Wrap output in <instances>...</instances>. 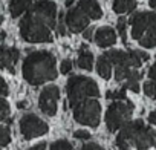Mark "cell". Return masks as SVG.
I'll return each instance as SVG.
<instances>
[{
  "label": "cell",
  "mask_w": 156,
  "mask_h": 150,
  "mask_svg": "<svg viewBox=\"0 0 156 150\" xmlns=\"http://www.w3.org/2000/svg\"><path fill=\"white\" fill-rule=\"evenodd\" d=\"M57 23V5L52 0H38L20 20V37L28 43H51Z\"/></svg>",
  "instance_id": "6da1fadb"
},
{
  "label": "cell",
  "mask_w": 156,
  "mask_h": 150,
  "mask_svg": "<svg viewBox=\"0 0 156 150\" xmlns=\"http://www.w3.org/2000/svg\"><path fill=\"white\" fill-rule=\"evenodd\" d=\"M22 72L23 78L32 86H40L55 80L58 73L54 54L49 51H35L28 54L25 57Z\"/></svg>",
  "instance_id": "7a4b0ae2"
},
{
  "label": "cell",
  "mask_w": 156,
  "mask_h": 150,
  "mask_svg": "<svg viewBox=\"0 0 156 150\" xmlns=\"http://www.w3.org/2000/svg\"><path fill=\"white\" fill-rule=\"evenodd\" d=\"M132 145L138 150H147L154 145V132L147 127L142 120L129 121L116 136V147L119 150H130Z\"/></svg>",
  "instance_id": "3957f363"
},
{
  "label": "cell",
  "mask_w": 156,
  "mask_h": 150,
  "mask_svg": "<svg viewBox=\"0 0 156 150\" xmlns=\"http://www.w3.org/2000/svg\"><path fill=\"white\" fill-rule=\"evenodd\" d=\"M66 92H67V100L72 109L89 98H97L100 95L98 84L92 78L83 77V75L70 77L66 84Z\"/></svg>",
  "instance_id": "277c9868"
},
{
  "label": "cell",
  "mask_w": 156,
  "mask_h": 150,
  "mask_svg": "<svg viewBox=\"0 0 156 150\" xmlns=\"http://www.w3.org/2000/svg\"><path fill=\"white\" fill-rule=\"evenodd\" d=\"M133 104L130 101H113L106 112V126L109 132L122 129L132 118Z\"/></svg>",
  "instance_id": "5b68a950"
},
{
  "label": "cell",
  "mask_w": 156,
  "mask_h": 150,
  "mask_svg": "<svg viewBox=\"0 0 156 150\" xmlns=\"http://www.w3.org/2000/svg\"><path fill=\"white\" fill-rule=\"evenodd\" d=\"M73 120L78 124L89 126V127H98L100 118H101V104L95 98H89L83 103H80L76 107L72 109Z\"/></svg>",
  "instance_id": "8992f818"
},
{
  "label": "cell",
  "mask_w": 156,
  "mask_h": 150,
  "mask_svg": "<svg viewBox=\"0 0 156 150\" xmlns=\"http://www.w3.org/2000/svg\"><path fill=\"white\" fill-rule=\"evenodd\" d=\"M49 126L34 113H26L20 118V133L25 139H32L48 133Z\"/></svg>",
  "instance_id": "52a82bcc"
},
{
  "label": "cell",
  "mask_w": 156,
  "mask_h": 150,
  "mask_svg": "<svg viewBox=\"0 0 156 150\" xmlns=\"http://www.w3.org/2000/svg\"><path fill=\"white\" fill-rule=\"evenodd\" d=\"M106 57L115 66H127V67H139L142 64V58L138 51H118L112 49L106 52Z\"/></svg>",
  "instance_id": "ba28073f"
},
{
  "label": "cell",
  "mask_w": 156,
  "mask_h": 150,
  "mask_svg": "<svg viewBox=\"0 0 156 150\" xmlns=\"http://www.w3.org/2000/svg\"><path fill=\"white\" fill-rule=\"evenodd\" d=\"M60 98V89L57 86H46L38 98V107L46 116H54L57 113V104Z\"/></svg>",
  "instance_id": "9c48e42d"
},
{
  "label": "cell",
  "mask_w": 156,
  "mask_h": 150,
  "mask_svg": "<svg viewBox=\"0 0 156 150\" xmlns=\"http://www.w3.org/2000/svg\"><path fill=\"white\" fill-rule=\"evenodd\" d=\"M89 16L80 8H70L66 12V26L70 32H83L89 26Z\"/></svg>",
  "instance_id": "30bf717a"
},
{
  "label": "cell",
  "mask_w": 156,
  "mask_h": 150,
  "mask_svg": "<svg viewBox=\"0 0 156 150\" xmlns=\"http://www.w3.org/2000/svg\"><path fill=\"white\" fill-rule=\"evenodd\" d=\"M95 43L100 46V48H110L116 43V34L112 28L109 26H104V28H100L97 32H95Z\"/></svg>",
  "instance_id": "8fae6325"
},
{
  "label": "cell",
  "mask_w": 156,
  "mask_h": 150,
  "mask_svg": "<svg viewBox=\"0 0 156 150\" xmlns=\"http://www.w3.org/2000/svg\"><path fill=\"white\" fill-rule=\"evenodd\" d=\"M20 52L16 48H6L2 46V67L8 69L11 73L16 72V63L19 61Z\"/></svg>",
  "instance_id": "7c38bea8"
},
{
  "label": "cell",
  "mask_w": 156,
  "mask_h": 150,
  "mask_svg": "<svg viewBox=\"0 0 156 150\" xmlns=\"http://www.w3.org/2000/svg\"><path fill=\"white\" fill-rule=\"evenodd\" d=\"M78 6H80L92 20H98L103 17V9L98 5L97 0H78Z\"/></svg>",
  "instance_id": "4fadbf2b"
},
{
  "label": "cell",
  "mask_w": 156,
  "mask_h": 150,
  "mask_svg": "<svg viewBox=\"0 0 156 150\" xmlns=\"http://www.w3.org/2000/svg\"><path fill=\"white\" fill-rule=\"evenodd\" d=\"M76 64L83 70H92L94 67V55L92 52L87 49V46H81L78 51V58H76Z\"/></svg>",
  "instance_id": "5bb4252c"
},
{
  "label": "cell",
  "mask_w": 156,
  "mask_h": 150,
  "mask_svg": "<svg viewBox=\"0 0 156 150\" xmlns=\"http://www.w3.org/2000/svg\"><path fill=\"white\" fill-rule=\"evenodd\" d=\"M34 0H11L9 2V12L12 17H19L23 12H28L32 8Z\"/></svg>",
  "instance_id": "9a60e30c"
},
{
  "label": "cell",
  "mask_w": 156,
  "mask_h": 150,
  "mask_svg": "<svg viewBox=\"0 0 156 150\" xmlns=\"http://www.w3.org/2000/svg\"><path fill=\"white\" fill-rule=\"evenodd\" d=\"M97 72L100 73V77H103L104 80H109L112 75V61L106 57V54L98 57L97 61Z\"/></svg>",
  "instance_id": "2e32d148"
},
{
  "label": "cell",
  "mask_w": 156,
  "mask_h": 150,
  "mask_svg": "<svg viewBox=\"0 0 156 150\" xmlns=\"http://www.w3.org/2000/svg\"><path fill=\"white\" fill-rule=\"evenodd\" d=\"M112 8L116 14L133 12L135 8H136V0H113Z\"/></svg>",
  "instance_id": "e0dca14e"
},
{
  "label": "cell",
  "mask_w": 156,
  "mask_h": 150,
  "mask_svg": "<svg viewBox=\"0 0 156 150\" xmlns=\"http://www.w3.org/2000/svg\"><path fill=\"white\" fill-rule=\"evenodd\" d=\"M141 77H142V73L141 72H138V70H132V73H130V77H129V80L126 81V89H129V91H132V92H135V94H138L139 92V80H141Z\"/></svg>",
  "instance_id": "ac0fdd59"
},
{
  "label": "cell",
  "mask_w": 156,
  "mask_h": 150,
  "mask_svg": "<svg viewBox=\"0 0 156 150\" xmlns=\"http://www.w3.org/2000/svg\"><path fill=\"white\" fill-rule=\"evenodd\" d=\"M132 70H133V69H130V67H127V66H116V67H115V80H116L118 83L127 81L129 77H130V73H132Z\"/></svg>",
  "instance_id": "d6986e66"
},
{
  "label": "cell",
  "mask_w": 156,
  "mask_h": 150,
  "mask_svg": "<svg viewBox=\"0 0 156 150\" xmlns=\"http://www.w3.org/2000/svg\"><path fill=\"white\" fill-rule=\"evenodd\" d=\"M49 150H73V145L67 139H58L51 144Z\"/></svg>",
  "instance_id": "ffe728a7"
},
{
  "label": "cell",
  "mask_w": 156,
  "mask_h": 150,
  "mask_svg": "<svg viewBox=\"0 0 156 150\" xmlns=\"http://www.w3.org/2000/svg\"><path fill=\"white\" fill-rule=\"evenodd\" d=\"M139 45H141L142 48H147V49L156 48V37H154L153 34H144L142 38L139 40Z\"/></svg>",
  "instance_id": "44dd1931"
},
{
  "label": "cell",
  "mask_w": 156,
  "mask_h": 150,
  "mask_svg": "<svg viewBox=\"0 0 156 150\" xmlns=\"http://www.w3.org/2000/svg\"><path fill=\"white\" fill-rule=\"evenodd\" d=\"M145 34H153L156 37V14L154 12H147V32Z\"/></svg>",
  "instance_id": "7402d4cb"
},
{
  "label": "cell",
  "mask_w": 156,
  "mask_h": 150,
  "mask_svg": "<svg viewBox=\"0 0 156 150\" xmlns=\"http://www.w3.org/2000/svg\"><path fill=\"white\" fill-rule=\"evenodd\" d=\"M11 141V132H9V127L8 126H2L0 127V144L2 147H6Z\"/></svg>",
  "instance_id": "603a6c76"
},
{
  "label": "cell",
  "mask_w": 156,
  "mask_h": 150,
  "mask_svg": "<svg viewBox=\"0 0 156 150\" xmlns=\"http://www.w3.org/2000/svg\"><path fill=\"white\" fill-rule=\"evenodd\" d=\"M144 94L151 98V100H156V81H145L144 83Z\"/></svg>",
  "instance_id": "cb8c5ba5"
},
{
  "label": "cell",
  "mask_w": 156,
  "mask_h": 150,
  "mask_svg": "<svg viewBox=\"0 0 156 150\" xmlns=\"http://www.w3.org/2000/svg\"><path fill=\"white\" fill-rule=\"evenodd\" d=\"M106 97L109 100H116V101H122L126 100V88H121L118 91H109L106 94Z\"/></svg>",
  "instance_id": "d4e9b609"
},
{
  "label": "cell",
  "mask_w": 156,
  "mask_h": 150,
  "mask_svg": "<svg viewBox=\"0 0 156 150\" xmlns=\"http://www.w3.org/2000/svg\"><path fill=\"white\" fill-rule=\"evenodd\" d=\"M116 28H118V32H119V35H121L122 41L126 43V41H127V31H126V28H127V22H126V19H124V17H119V19H118Z\"/></svg>",
  "instance_id": "484cf974"
},
{
  "label": "cell",
  "mask_w": 156,
  "mask_h": 150,
  "mask_svg": "<svg viewBox=\"0 0 156 150\" xmlns=\"http://www.w3.org/2000/svg\"><path fill=\"white\" fill-rule=\"evenodd\" d=\"M57 34H58V35H64V34H66V16H63V12L58 16V23H57Z\"/></svg>",
  "instance_id": "4316f807"
},
{
  "label": "cell",
  "mask_w": 156,
  "mask_h": 150,
  "mask_svg": "<svg viewBox=\"0 0 156 150\" xmlns=\"http://www.w3.org/2000/svg\"><path fill=\"white\" fill-rule=\"evenodd\" d=\"M9 115V104L6 101V98H2V112H0V120L5 121Z\"/></svg>",
  "instance_id": "83f0119b"
},
{
  "label": "cell",
  "mask_w": 156,
  "mask_h": 150,
  "mask_svg": "<svg viewBox=\"0 0 156 150\" xmlns=\"http://www.w3.org/2000/svg\"><path fill=\"white\" fill-rule=\"evenodd\" d=\"M72 67H73V64H72L70 60H63L61 61V66H60V72L61 73H69L72 70Z\"/></svg>",
  "instance_id": "f1b7e54d"
},
{
  "label": "cell",
  "mask_w": 156,
  "mask_h": 150,
  "mask_svg": "<svg viewBox=\"0 0 156 150\" xmlns=\"http://www.w3.org/2000/svg\"><path fill=\"white\" fill-rule=\"evenodd\" d=\"M73 136L76 138V139H90V133L87 132V130H75L73 132Z\"/></svg>",
  "instance_id": "f546056e"
},
{
  "label": "cell",
  "mask_w": 156,
  "mask_h": 150,
  "mask_svg": "<svg viewBox=\"0 0 156 150\" xmlns=\"http://www.w3.org/2000/svg\"><path fill=\"white\" fill-rule=\"evenodd\" d=\"M81 150H104L100 144H95V142H87L81 147Z\"/></svg>",
  "instance_id": "4dcf8cb0"
},
{
  "label": "cell",
  "mask_w": 156,
  "mask_h": 150,
  "mask_svg": "<svg viewBox=\"0 0 156 150\" xmlns=\"http://www.w3.org/2000/svg\"><path fill=\"white\" fill-rule=\"evenodd\" d=\"M148 77H150L153 81H156V63H154V64H153V66L148 69Z\"/></svg>",
  "instance_id": "1f68e13d"
},
{
  "label": "cell",
  "mask_w": 156,
  "mask_h": 150,
  "mask_svg": "<svg viewBox=\"0 0 156 150\" xmlns=\"http://www.w3.org/2000/svg\"><path fill=\"white\" fill-rule=\"evenodd\" d=\"M46 142H40V144H35V145H32L29 150H46Z\"/></svg>",
  "instance_id": "d6a6232c"
},
{
  "label": "cell",
  "mask_w": 156,
  "mask_h": 150,
  "mask_svg": "<svg viewBox=\"0 0 156 150\" xmlns=\"http://www.w3.org/2000/svg\"><path fill=\"white\" fill-rule=\"evenodd\" d=\"M148 123L153 124V126H156V110L150 112V115H148Z\"/></svg>",
  "instance_id": "836d02e7"
},
{
  "label": "cell",
  "mask_w": 156,
  "mask_h": 150,
  "mask_svg": "<svg viewBox=\"0 0 156 150\" xmlns=\"http://www.w3.org/2000/svg\"><path fill=\"white\" fill-rule=\"evenodd\" d=\"M2 95H3V98L8 95V84L5 80H2Z\"/></svg>",
  "instance_id": "e575fe53"
},
{
  "label": "cell",
  "mask_w": 156,
  "mask_h": 150,
  "mask_svg": "<svg viewBox=\"0 0 156 150\" xmlns=\"http://www.w3.org/2000/svg\"><path fill=\"white\" fill-rule=\"evenodd\" d=\"M83 37H84L86 40H90V38H92V29H86V31L83 32Z\"/></svg>",
  "instance_id": "d590c367"
},
{
  "label": "cell",
  "mask_w": 156,
  "mask_h": 150,
  "mask_svg": "<svg viewBox=\"0 0 156 150\" xmlns=\"http://www.w3.org/2000/svg\"><path fill=\"white\" fill-rule=\"evenodd\" d=\"M139 52V55H141V58H142V61H147L148 58H150V55L147 54V52H144V51H138Z\"/></svg>",
  "instance_id": "8d00e7d4"
},
{
  "label": "cell",
  "mask_w": 156,
  "mask_h": 150,
  "mask_svg": "<svg viewBox=\"0 0 156 150\" xmlns=\"http://www.w3.org/2000/svg\"><path fill=\"white\" fill-rule=\"evenodd\" d=\"M28 106H29L28 101H19V103H17V107H19V109H26Z\"/></svg>",
  "instance_id": "74e56055"
},
{
  "label": "cell",
  "mask_w": 156,
  "mask_h": 150,
  "mask_svg": "<svg viewBox=\"0 0 156 150\" xmlns=\"http://www.w3.org/2000/svg\"><path fill=\"white\" fill-rule=\"evenodd\" d=\"M148 3H150V8L156 11V0H150V2H148Z\"/></svg>",
  "instance_id": "f35d334b"
},
{
  "label": "cell",
  "mask_w": 156,
  "mask_h": 150,
  "mask_svg": "<svg viewBox=\"0 0 156 150\" xmlns=\"http://www.w3.org/2000/svg\"><path fill=\"white\" fill-rule=\"evenodd\" d=\"M72 3H73V0H66V5H67V6H70Z\"/></svg>",
  "instance_id": "ab89813d"
},
{
  "label": "cell",
  "mask_w": 156,
  "mask_h": 150,
  "mask_svg": "<svg viewBox=\"0 0 156 150\" xmlns=\"http://www.w3.org/2000/svg\"><path fill=\"white\" fill-rule=\"evenodd\" d=\"M154 145H156V132H154Z\"/></svg>",
  "instance_id": "60d3db41"
}]
</instances>
